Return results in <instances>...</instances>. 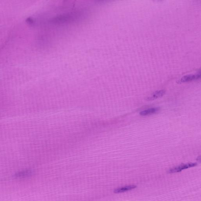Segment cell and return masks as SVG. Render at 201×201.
Here are the masks:
<instances>
[{
	"instance_id": "1",
	"label": "cell",
	"mask_w": 201,
	"mask_h": 201,
	"mask_svg": "<svg viewBox=\"0 0 201 201\" xmlns=\"http://www.w3.org/2000/svg\"><path fill=\"white\" fill-rule=\"evenodd\" d=\"M81 13L74 12L61 15L50 19L51 23L55 25H61L70 23L78 20L81 16Z\"/></svg>"
},
{
	"instance_id": "2",
	"label": "cell",
	"mask_w": 201,
	"mask_h": 201,
	"mask_svg": "<svg viewBox=\"0 0 201 201\" xmlns=\"http://www.w3.org/2000/svg\"><path fill=\"white\" fill-rule=\"evenodd\" d=\"M34 173V172L31 169H25L15 173L14 175V177L17 179H22L31 176Z\"/></svg>"
},
{
	"instance_id": "3",
	"label": "cell",
	"mask_w": 201,
	"mask_h": 201,
	"mask_svg": "<svg viewBox=\"0 0 201 201\" xmlns=\"http://www.w3.org/2000/svg\"><path fill=\"white\" fill-rule=\"evenodd\" d=\"M197 165L196 163H189L186 164H182L177 167L170 169L169 171V173H173L180 172L182 170L189 168L195 167Z\"/></svg>"
},
{
	"instance_id": "4",
	"label": "cell",
	"mask_w": 201,
	"mask_h": 201,
	"mask_svg": "<svg viewBox=\"0 0 201 201\" xmlns=\"http://www.w3.org/2000/svg\"><path fill=\"white\" fill-rule=\"evenodd\" d=\"M201 73L199 71L197 74H190L184 76L182 77L179 80L180 82H191L194 80L199 79L200 78Z\"/></svg>"
},
{
	"instance_id": "5",
	"label": "cell",
	"mask_w": 201,
	"mask_h": 201,
	"mask_svg": "<svg viewBox=\"0 0 201 201\" xmlns=\"http://www.w3.org/2000/svg\"><path fill=\"white\" fill-rule=\"evenodd\" d=\"M166 91L164 90H158L154 92L150 96L148 97L146 99L147 101H152L161 98L164 95Z\"/></svg>"
},
{
	"instance_id": "6",
	"label": "cell",
	"mask_w": 201,
	"mask_h": 201,
	"mask_svg": "<svg viewBox=\"0 0 201 201\" xmlns=\"http://www.w3.org/2000/svg\"><path fill=\"white\" fill-rule=\"evenodd\" d=\"M159 110V108H152L147 110L141 111L139 113V114L142 116H146L151 115L155 114V113L158 112Z\"/></svg>"
},
{
	"instance_id": "7",
	"label": "cell",
	"mask_w": 201,
	"mask_h": 201,
	"mask_svg": "<svg viewBox=\"0 0 201 201\" xmlns=\"http://www.w3.org/2000/svg\"><path fill=\"white\" fill-rule=\"evenodd\" d=\"M137 187L135 185H130V186H126V187L119 188L114 190V192L116 193H122L125 192L130 190L135 189Z\"/></svg>"
},
{
	"instance_id": "8",
	"label": "cell",
	"mask_w": 201,
	"mask_h": 201,
	"mask_svg": "<svg viewBox=\"0 0 201 201\" xmlns=\"http://www.w3.org/2000/svg\"><path fill=\"white\" fill-rule=\"evenodd\" d=\"M26 22H27L29 25H33L34 23V21L32 18L29 17L26 19Z\"/></svg>"
},
{
	"instance_id": "9",
	"label": "cell",
	"mask_w": 201,
	"mask_h": 201,
	"mask_svg": "<svg viewBox=\"0 0 201 201\" xmlns=\"http://www.w3.org/2000/svg\"><path fill=\"white\" fill-rule=\"evenodd\" d=\"M96 1H97V2H102V1H105V0H95Z\"/></svg>"
}]
</instances>
